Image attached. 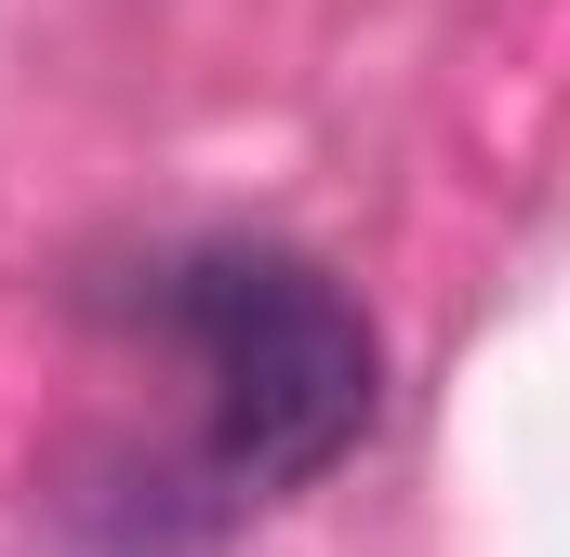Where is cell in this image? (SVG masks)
I'll list each match as a JSON object with an SVG mask.
<instances>
[{"mask_svg": "<svg viewBox=\"0 0 570 557\" xmlns=\"http://www.w3.org/2000/svg\"><path fill=\"white\" fill-rule=\"evenodd\" d=\"M159 319L199 359L226 491H305V478H332L372 438L385 345H372L358 292L332 266H305L279 240H213V253L159 266Z\"/></svg>", "mask_w": 570, "mask_h": 557, "instance_id": "1", "label": "cell"}]
</instances>
